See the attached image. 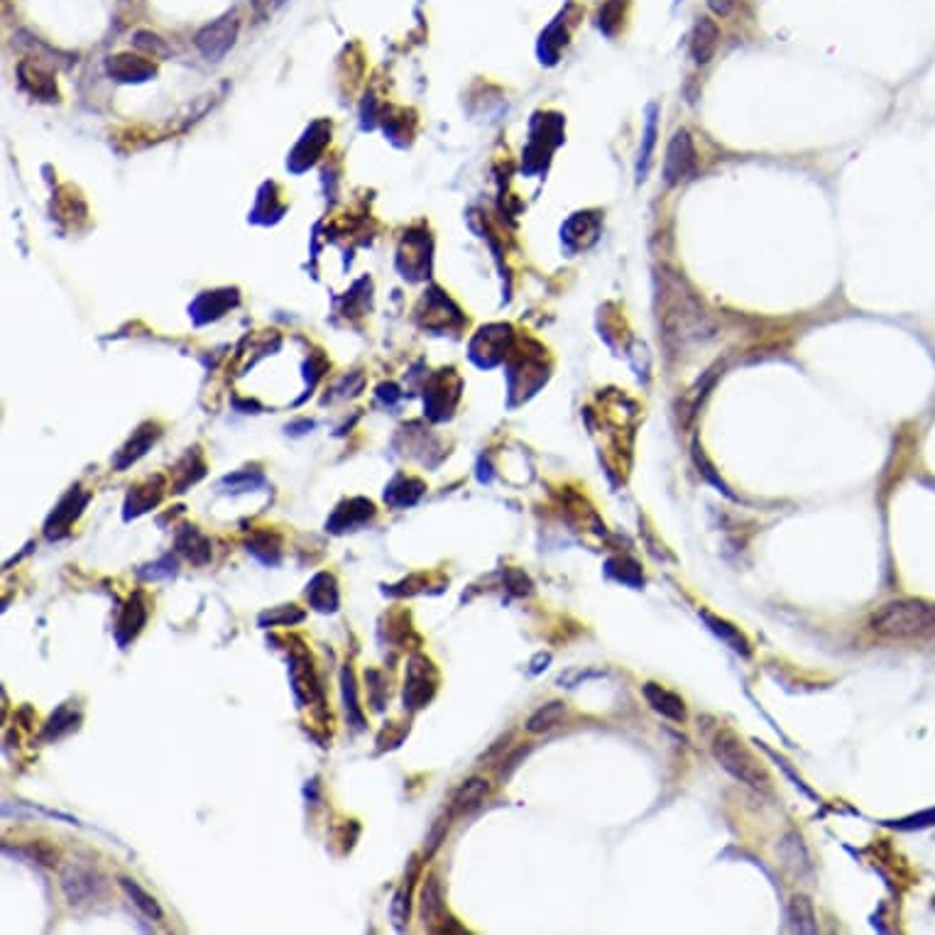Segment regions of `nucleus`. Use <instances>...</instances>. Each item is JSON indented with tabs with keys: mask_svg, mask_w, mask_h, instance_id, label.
Listing matches in <instances>:
<instances>
[{
	"mask_svg": "<svg viewBox=\"0 0 935 935\" xmlns=\"http://www.w3.org/2000/svg\"><path fill=\"white\" fill-rule=\"evenodd\" d=\"M872 630L894 641H921L935 637V610L918 600L886 602L872 617Z\"/></svg>",
	"mask_w": 935,
	"mask_h": 935,
	"instance_id": "f257e3e1",
	"label": "nucleus"
},
{
	"mask_svg": "<svg viewBox=\"0 0 935 935\" xmlns=\"http://www.w3.org/2000/svg\"><path fill=\"white\" fill-rule=\"evenodd\" d=\"M713 757L718 759L720 767L725 769V771H729L738 781L747 784L749 788L762 791V794H769V791H771V777H769V771L762 767V762L745 747V742L735 738L732 732H720L718 738L713 739Z\"/></svg>",
	"mask_w": 935,
	"mask_h": 935,
	"instance_id": "f03ea898",
	"label": "nucleus"
},
{
	"mask_svg": "<svg viewBox=\"0 0 935 935\" xmlns=\"http://www.w3.org/2000/svg\"><path fill=\"white\" fill-rule=\"evenodd\" d=\"M436 693V673L431 661L423 657H412L407 666V683H404V708H423Z\"/></svg>",
	"mask_w": 935,
	"mask_h": 935,
	"instance_id": "7ed1b4c3",
	"label": "nucleus"
},
{
	"mask_svg": "<svg viewBox=\"0 0 935 935\" xmlns=\"http://www.w3.org/2000/svg\"><path fill=\"white\" fill-rule=\"evenodd\" d=\"M61 891L69 904H86L103 891V876L91 866L69 865L61 872Z\"/></svg>",
	"mask_w": 935,
	"mask_h": 935,
	"instance_id": "20e7f679",
	"label": "nucleus"
},
{
	"mask_svg": "<svg viewBox=\"0 0 935 935\" xmlns=\"http://www.w3.org/2000/svg\"><path fill=\"white\" fill-rule=\"evenodd\" d=\"M696 169V148H693V140L686 130L676 133L669 142V149H666V162H664V177L669 184H676L681 179H686L689 174H693Z\"/></svg>",
	"mask_w": 935,
	"mask_h": 935,
	"instance_id": "39448f33",
	"label": "nucleus"
},
{
	"mask_svg": "<svg viewBox=\"0 0 935 935\" xmlns=\"http://www.w3.org/2000/svg\"><path fill=\"white\" fill-rule=\"evenodd\" d=\"M375 517V504L370 500H363V497H355V500H348L343 503L338 510L334 512V517L326 522V532L331 534H345V532H355L365 524L370 522Z\"/></svg>",
	"mask_w": 935,
	"mask_h": 935,
	"instance_id": "423d86ee",
	"label": "nucleus"
},
{
	"mask_svg": "<svg viewBox=\"0 0 935 935\" xmlns=\"http://www.w3.org/2000/svg\"><path fill=\"white\" fill-rule=\"evenodd\" d=\"M86 503H89V497H86V495H84V497H79V493L67 495V497H64V500L60 503V507L52 512L47 524H44V534H47V539H61L64 534L69 532L71 522L79 517L81 510L86 507Z\"/></svg>",
	"mask_w": 935,
	"mask_h": 935,
	"instance_id": "0eeeda50",
	"label": "nucleus"
},
{
	"mask_svg": "<svg viewBox=\"0 0 935 935\" xmlns=\"http://www.w3.org/2000/svg\"><path fill=\"white\" fill-rule=\"evenodd\" d=\"M306 598L316 612H335L338 610V585L331 573H316L311 583L306 585Z\"/></svg>",
	"mask_w": 935,
	"mask_h": 935,
	"instance_id": "6e6552de",
	"label": "nucleus"
},
{
	"mask_svg": "<svg viewBox=\"0 0 935 935\" xmlns=\"http://www.w3.org/2000/svg\"><path fill=\"white\" fill-rule=\"evenodd\" d=\"M641 693H644L647 703H649L651 708L657 710L659 715L673 720V722H683V720H686V705H683V700H681L676 693H671V690H666L664 686H657V683H647V686L641 689Z\"/></svg>",
	"mask_w": 935,
	"mask_h": 935,
	"instance_id": "1a4fd4ad",
	"label": "nucleus"
},
{
	"mask_svg": "<svg viewBox=\"0 0 935 935\" xmlns=\"http://www.w3.org/2000/svg\"><path fill=\"white\" fill-rule=\"evenodd\" d=\"M718 42V25L710 20V18H700V20L696 22V30H693V40H690V54H693L696 64H708V61L715 57Z\"/></svg>",
	"mask_w": 935,
	"mask_h": 935,
	"instance_id": "9d476101",
	"label": "nucleus"
},
{
	"mask_svg": "<svg viewBox=\"0 0 935 935\" xmlns=\"http://www.w3.org/2000/svg\"><path fill=\"white\" fill-rule=\"evenodd\" d=\"M233 37H236V20L223 18V20L211 25V28H206L198 35V47L206 52L208 57H216V54H221V52L233 44Z\"/></svg>",
	"mask_w": 935,
	"mask_h": 935,
	"instance_id": "9b49d317",
	"label": "nucleus"
},
{
	"mask_svg": "<svg viewBox=\"0 0 935 935\" xmlns=\"http://www.w3.org/2000/svg\"><path fill=\"white\" fill-rule=\"evenodd\" d=\"M177 549L179 553H184L189 561L197 563V566H204L211 559V542H208L204 534L198 532L197 527H184L177 532Z\"/></svg>",
	"mask_w": 935,
	"mask_h": 935,
	"instance_id": "f8f14e48",
	"label": "nucleus"
},
{
	"mask_svg": "<svg viewBox=\"0 0 935 935\" xmlns=\"http://www.w3.org/2000/svg\"><path fill=\"white\" fill-rule=\"evenodd\" d=\"M145 622H148V610H145V605H142V598L135 595V598H130V602L125 605V610H123V615H120L118 630H116L120 644L125 647L130 640H135V637H138V632L145 627Z\"/></svg>",
	"mask_w": 935,
	"mask_h": 935,
	"instance_id": "ddd939ff",
	"label": "nucleus"
},
{
	"mask_svg": "<svg viewBox=\"0 0 935 935\" xmlns=\"http://www.w3.org/2000/svg\"><path fill=\"white\" fill-rule=\"evenodd\" d=\"M247 552L265 566H277L282 561V539L272 532H257L247 542Z\"/></svg>",
	"mask_w": 935,
	"mask_h": 935,
	"instance_id": "4468645a",
	"label": "nucleus"
},
{
	"mask_svg": "<svg viewBox=\"0 0 935 935\" xmlns=\"http://www.w3.org/2000/svg\"><path fill=\"white\" fill-rule=\"evenodd\" d=\"M488 796V781L480 777L468 778L453 796V813H468L485 801Z\"/></svg>",
	"mask_w": 935,
	"mask_h": 935,
	"instance_id": "2eb2a0df",
	"label": "nucleus"
},
{
	"mask_svg": "<svg viewBox=\"0 0 935 935\" xmlns=\"http://www.w3.org/2000/svg\"><path fill=\"white\" fill-rule=\"evenodd\" d=\"M788 921H791V928L798 931V933H816V911H813V904L808 901L806 896H794L791 899V906H788Z\"/></svg>",
	"mask_w": 935,
	"mask_h": 935,
	"instance_id": "dca6fc26",
	"label": "nucleus"
},
{
	"mask_svg": "<svg viewBox=\"0 0 935 935\" xmlns=\"http://www.w3.org/2000/svg\"><path fill=\"white\" fill-rule=\"evenodd\" d=\"M120 886H123V891L133 899V904L138 906L142 914L155 918V921H162V918H165V911H162V906L157 904V899L152 894H148L138 882H133V879H120Z\"/></svg>",
	"mask_w": 935,
	"mask_h": 935,
	"instance_id": "f3484780",
	"label": "nucleus"
},
{
	"mask_svg": "<svg viewBox=\"0 0 935 935\" xmlns=\"http://www.w3.org/2000/svg\"><path fill=\"white\" fill-rule=\"evenodd\" d=\"M341 686H343V703H345V715H348V722L353 725L355 729L365 728V715L360 705H358V689H355V679L353 671L345 666L343 673H341Z\"/></svg>",
	"mask_w": 935,
	"mask_h": 935,
	"instance_id": "a211bd4d",
	"label": "nucleus"
},
{
	"mask_svg": "<svg viewBox=\"0 0 935 935\" xmlns=\"http://www.w3.org/2000/svg\"><path fill=\"white\" fill-rule=\"evenodd\" d=\"M563 715H566V705H563L561 700L546 703L544 708L536 710L532 718H529V722H527V729H529L532 735L546 732V729L556 728V725H559V722L563 720Z\"/></svg>",
	"mask_w": 935,
	"mask_h": 935,
	"instance_id": "6ab92c4d",
	"label": "nucleus"
},
{
	"mask_svg": "<svg viewBox=\"0 0 935 935\" xmlns=\"http://www.w3.org/2000/svg\"><path fill=\"white\" fill-rule=\"evenodd\" d=\"M304 620V610H299L296 605H285V608H270L260 617L257 625L260 627H275V625H296Z\"/></svg>",
	"mask_w": 935,
	"mask_h": 935,
	"instance_id": "aec40b11",
	"label": "nucleus"
},
{
	"mask_svg": "<svg viewBox=\"0 0 935 935\" xmlns=\"http://www.w3.org/2000/svg\"><path fill=\"white\" fill-rule=\"evenodd\" d=\"M409 899H412V876H409V879H407V882L397 889L392 906H390L392 925L397 928V931H402L404 923H407V918H409Z\"/></svg>",
	"mask_w": 935,
	"mask_h": 935,
	"instance_id": "412c9836",
	"label": "nucleus"
},
{
	"mask_svg": "<svg viewBox=\"0 0 935 935\" xmlns=\"http://www.w3.org/2000/svg\"><path fill=\"white\" fill-rule=\"evenodd\" d=\"M657 142V106L649 109V118H647V130H644V145L640 149V165H637V179H644L647 169H649L651 149Z\"/></svg>",
	"mask_w": 935,
	"mask_h": 935,
	"instance_id": "4be33fe9",
	"label": "nucleus"
},
{
	"mask_svg": "<svg viewBox=\"0 0 935 935\" xmlns=\"http://www.w3.org/2000/svg\"><path fill=\"white\" fill-rule=\"evenodd\" d=\"M441 911H443L441 889H439V884H436V879L429 876V879H426V884H423V891H422L423 923H426V921H433L436 915H441Z\"/></svg>",
	"mask_w": 935,
	"mask_h": 935,
	"instance_id": "5701e85b",
	"label": "nucleus"
},
{
	"mask_svg": "<svg viewBox=\"0 0 935 935\" xmlns=\"http://www.w3.org/2000/svg\"><path fill=\"white\" fill-rule=\"evenodd\" d=\"M703 617L708 620L710 630L715 632L718 637H722V640L728 641L732 649H738V651H742V654H747V651H749L747 649V641H745V637H742V634H739V632L735 630L732 625L718 620V617H713V615H708V612H703Z\"/></svg>",
	"mask_w": 935,
	"mask_h": 935,
	"instance_id": "b1692460",
	"label": "nucleus"
},
{
	"mask_svg": "<svg viewBox=\"0 0 935 935\" xmlns=\"http://www.w3.org/2000/svg\"><path fill=\"white\" fill-rule=\"evenodd\" d=\"M174 573H177V561H174L172 556H165V559H159V561L140 568L138 576L140 578H145V581H162V578H172Z\"/></svg>",
	"mask_w": 935,
	"mask_h": 935,
	"instance_id": "393cba45",
	"label": "nucleus"
},
{
	"mask_svg": "<svg viewBox=\"0 0 935 935\" xmlns=\"http://www.w3.org/2000/svg\"><path fill=\"white\" fill-rule=\"evenodd\" d=\"M77 722H79V715H74L69 708H60L57 715H52V720L47 722L44 738H60L61 732L77 728Z\"/></svg>",
	"mask_w": 935,
	"mask_h": 935,
	"instance_id": "a878e982",
	"label": "nucleus"
},
{
	"mask_svg": "<svg viewBox=\"0 0 935 935\" xmlns=\"http://www.w3.org/2000/svg\"><path fill=\"white\" fill-rule=\"evenodd\" d=\"M28 852H30V855L35 857V859H37L40 865L52 866V865H54V862H57V850L47 845V842H35V845L28 847Z\"/></svg>",
	"mask_w": 935,
	"mask_h": 935,
	"instance_id": "bb28decb",
	"label": "nucleus"
},
{
	"mask_svg": "<svg viewBox=\"0 0 935 935\" xmlns=\"http://www.w3.org/2000/svg\"><path fill=\"white\" fill-rule=\"evenodd\" d=\"M931 826H935V808H931V810H923V813H918V816L906 818V820L899 823V827H906V830H915V827H931Z\"/></svg>",
	"mask_w": 935,
	"mask_h": 935,
	"instance_id": "cd10ccee",
	"label": "nucleus"
},
{
	"mask_svg": "<svg viewBox=\"0 0 935 935\" xmlns=\"http://www.w3.org/2000/svg\"><path fill=\"white\" fill-rule=\"evenodd\" d=\"M260 483H262V478H255V480L250 478V480H247V475H230V478L223 480V485H228L233 493H240V490H253V488Z\"/></svg>",
	"mask_w": 935,
	"mask_h": 935,
	"instance_id": "c85d7f7f",
	"label": "nucleus"
},
{
	"mask_svg": "<svg viewBox=\"0 0 935 935\" xmlns=\"http://www.w3.org/2000/svg\"><path fill=\"white\" fill-rule=\"evenodd\" d=\"M708 3H710V8L718 12V15H728L735 0H708Z\"/></svg>",
	"mask_w": 935,
	"mask_h": 935,
	"instance_id": "c756f323",
	"label": "nucleus"
},
{
	"mask_svg": "<svg viewBox=\"0 0 935 935\" xmlns=\"http://www.w3.org/2000/svg\"><path fill=\"white\" fill-rule=\"evenodd\" d=\"M272 0H257V5H270Z\"/></svg>",
	"mask_w": 935,
	"mask_h": 935,
	"instance_id": "7c9ffc66",
	"label": "nucleus"
}]
</instances>
